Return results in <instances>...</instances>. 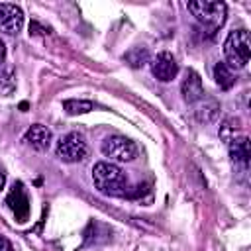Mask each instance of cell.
<instances>
[{
    "mask_svg": "<svg viewBox=\"0 0 251 251\" xmlns=\"http://www.w3.org/2000/svg\"><path fill=\"white\" fill-rule=\"evenodd\" d=\"M92 182L94 188L106 196H129V180L127 175L110 161H100L92 167Z\"/></svg>",
    "mask_w": 251,
    "mask_h": 251,
    "instance_id": "obj_1",
    "label": "cell"
},
{
    "mask_svg": "<svg viewBox=\"0 0 251 251\" xmlns=\"http://www.w3.org/2000/svg\"><path fill=\"white\" fill-rule=\"evenodd\" d=\"M188 12L204 29L214 33L224 25L227 16V6L220 0H192L188 2Z\"/></svg>",
    "mask_w": 251,
    "mask_h": 251,
    "instance_id": "obj_2",
    "label": "cell"
},
{
    "mask_svg": "<svg viewBox=\"0 0 251 251\" xmlns=\"http://www.w3.org/2000/svg\"><path fill=\"white\" fill-rule=\"evenodd\" d=\"M226 65L229 69H243L251 57V37L247 29H233L224 41Z\"/></svg>",
    "mask_w": 251,
    "mask_h": 251,
    "instance_id": "obj_3",
    "label": "cell"
},
{
    "mask_svg": "<svg viewBox=\"0 0 251 251\" xmlns=\"http://www.w3.org/2000/svg\"><path fill=\"white\" fill-rule=\"evenodd\" d=\"M102 155L108 157L110 161H118V163H129L137 157V145L124 135H108L102 145Z\"/></svg>",
    "mask_w": 251,
    "mask_h": 251,
    "instance_id": "obj_4",
    "label": "cell"
},
{
    "mask_svg": "<svg viewBox=\"0 0 251 251\" xmlns=\"http://www.w3.org/2000/svg\"><path fill=\"white\" fill-rule=\"evenodd\" d=\"M57 157L65 163H78L88 155V145L84 141V137L76 131H71L67 135H63L57 143Z\"/></svg>",
    "mask_w": 251,
    "mask_h": 251,
    "instance_id": "obj_5",
    "label": "cell"
},
{
    "mask_svg": "<svg viewBox=\"0 0 251 251\" xmlns=\"http://www.w3.org/2000/svg\"><path fill=\"white\" fill-rule=\"evenodd\" d=\"M151 73L157 80L169 82L178 75V63L169 51H161L151 59Z\"/></svg>",
    "mask_w": 251,
    "mask_h": 251,
    "instance_id": "obj_6",
    "label": "cell"
},
{
    "mask_svg": "<svg viewBox=\"0 0 251 251\" xmlns=\"http://www.w3.org/2000/svg\"><path fill=\"white\" fill-rule=\"evenodd\" d=\"M6 204H8V208L14 212L16 220H18L20 224H24V222L29 218V198H27L25 188H24L22 182H16V184L12 186V190H10L8 196H6Z\"/></svg>",
    "mask_w": 251,
    "mask_h": 251,
    "instance_id": "obj_7",
    "label": "cell"
},
{
    "mask_svg": "<svg viewBox=\"0 0 251 251\" xmlns=\"http://www.w3.org/2000/svg\"><path fill=\"white\" fill-rule=\"evenodd\" d=\"M24 27V12L16 4H0V31L14 35Z\"/></svg>",
    "mask_w": 251,
    "mask_h": 251,
    "instance_id": "obj_8",
    "label": "cell"
},
{
    "mask_svg": "<svg viewBox=\"0 0 251 251\" xmlns=\"http://www.w3.org/2000/svg\"><path fill=\"white\" fill-rule=\"evenodd\" d=\"M180 92H182V98L186 104H196L198 100H202L206 96V90H204V84H202V78L196 71H186L184 75V80L180 84Z\"/></svg>",
    "mask_w": 251,
    "mask_h": 251,
    "instance_id": "obj_9",
    "label": "cell"
},
{
    "mask_svg": "<svg viewBox=\"0 0 251 251\" xmlns=\"http://www.w3.org/2000/svg\"><path fill=\"white\" fill-rule=\"evenodd\" d=\"M51 129L47 127V126H43V124H33L25 133H24V141L29 145V147H33V149H37V151H45L49 145H51Z\"/></svg>",
    "mask_w": 251,
    "mask_h": 251,
    "instance_id": "obj_10",
    "label": "cell"
},
{
    "mask_svg": "<svg viewBox=\"0 0 251 251\" xmlns=\"http://www.w3.org/2000/svg\"><path fill=\"white\" fill-rule=\"evenodd\" d=\"M227 149H229V157L235 165L247 167L249 157H251V149H249V139L247 135H233L227 139Z\"/></svg>",
    "mask_w": 251,
    "mask_h": 251,
    "instance_id": "obj_11",
    "label": "cell"
},
{
    "mask_svg": "<svg viewBox=\"0 0 251 251\" xmlns=\"http://www.w3.org/2000/svg\"><path fill=\"white\" fill-rule=\"evenodd\" d=\"M218 112H220V104H218V100H214V98L204 96L202 100H198V102L194 104V118H196L200 124H210L212 120H216Z\"/></svg>",
    "mask_w": 251,
    "mask_h": 251,
    "instance_id": "obj_12",
    "label": "cell"
},
{
    "mask_svg": "<svg viewBox=\"0 0 251 251\" xmlns=\"http://www.w3.org/2000/svg\"><path fill=\"white\" fill-rule=\"evenodd\" d=\"M214 80H216V84H218L222 90H229V88L235 84L233 69H229L224 61L216 63V67H214Z\"/></svg>",
    "mask_w": 251,
    "mask_h": 251,
    "instance_id": "obj_13",
    "label": "cell"
},
{
    "mask_svg": "<svg viewBox=\"0 0 251 251\" xmlns=\"http://www.w3.org/2000/svg\"><path fill=\"white\" fill-rule=\"evenodd\" d=\"M63 110L69 116H78V114H88L94 110V104L90 100H65L63 102Z\"/></svg>",
    "mask_w": 251,
    "mask_h": 251,
    "instance_id": "obj_14",
    "label": "cell"
},
{
    "mask_svg": "<svg viewBox=\"0 0 251 251\" xmlns=\"http://www.w3.org/2000/svg\"><path fill=\"white\" fill-rule=\"evenodd\" d=\"M16 90V73L12 67L0 69V96H10Z\"/></svg>",
    "mask_w": 251,
    "mask_h": 251,
    "instance_id": "obj_15",
    "label": "cell"
},
{
    "mask_svg": "<svg viewBox=\"0 0 251 251\" xmlns=\"http://www.w3.org/2000/svg\"><path fill=\"white\" fill-rule=\"evenodd\" d=\"M124 59H126V63H129V67L139 69V67H143V65L149 61V53H147L145 47H131V49L124 55Z\"/></svg>",
    "mask_w": 251,
    "mask_h": 251,
    "instance_id": "obj_16",
    "label": "cell"
},
{
    "mask_svg": "<svg viewBox=\"0 0 251 251\" xmlns=\"http://www.w3.org/2000/svg\"><path fill=\"white\" fill-rule=\"evenodd\" d=\"M0 251H14V247H12V243L4 237V235H0Z\"/></svg>",
    "mask_w": 251,
    "mask_h": 251,
    "instance_id": "obj_17",
    "label": "cell"
},
{
    "mask_svg": "<svg viewBox=\"0 0 251 251\" xmlns=\"http://www.w3.org/2000/svg\"><path fill=\"white\" fill-rule=\"evenodd\" d=\"M4 59H6V45H4V41L0 39V67L4 65Z\"/></svg>",
    "mask_w": 251,
    "mask_h": 251,
    "instance_id": "obj_18",
    "label": "cell"
},
{
    "mask_svg": "<svg viewBox=\"0 0 251 251\" xmlns=\"http://www.w3.org/2000/svg\"><path fill=\"white\" fill-rule=\"evenodd\" d=\"M4 184H6V176H4V173L0 171V190L4 188Z\"/></svg>",
    "mask_w": 251,
    "mask_h": 251,
    "instance_id": "obj_19",
    "label": "cell"
}]
</instances>
